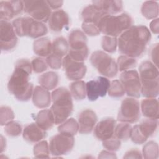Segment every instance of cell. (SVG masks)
Listing matches in <instances>:
<instances>
[{"instance_id": "6da1fadb", "label": "cell", "mask_w": 159, "mask_h": 159, "mask_svg": "<svg viewBox=\"0 0 159 159\" xmlns=\"http://www.w3.org/2000/svg\"><path fill=\"white\" fill-rule=\"evenodd\" d=\"M151 37V33L146 26L132 25L119 36V51L132 58L140 57L145 53Z\"/></svg>"}, {"instance_id": "7a4b0ae2", "label": "cell", "mask_w": 159, "mask_h": 159, "mask_svg": "<svg viewBox=\"0 0 159 159\" xmlns=\"http://www.w3.org/2000/svg\"><path fill=\"white\" fill-rule=\"evenodd\" d=\"M30 73L27 70L14 66L7 83V89L19 101H27L32 96L34 86L29 81Z\"/></svg>"}, {"instance_id": "3957f363", "label": "cell", "mask_w": 159, "mask_h": 159, "mask_svg": "<svg viewBox=\"0 0 159 159\" xmlns=\"http://www.w3.org/2000/svg\"><path fill=\"white\" fill-rule=\"evenodd\" d=\"M52 105L50 110L54 117L55 124L60 125L66 120L73 110L72 96L68 89L64 87L55 89L51 94Z\"/></svg>"}, {"instance_id": "277c9868", "label": "cell", "mask_w": 159, "mask_h": 159, "mask_svg": "<svg viewBox=\"0 0 159 159\" xmlns=\"http://www.w3.org/2000/svg\"><path fill=\"white\" fill-rule=\"evenodd\" d=\"M133 25V19L127 13L117 16L106 15L101 19L97 26L105 35L117 37Z\"/></svg>"}, {"instance_id": "5b68a950", "label": "cell", "mask_w": 159, "mask_h": 159, "mask_svg": "<svg viewBox=\"0 0 159 159\" xmlns=\"http://www.w3.org/2000/svg\"><path fill=\"white\" fill-rule=\"evenodd\" d=\"M12 26L17 35L39 39L48 32L46 25L30 17H19L12 21Z\"/></svg>"}, {"instance_id": "8992f818", "label": "cell", "mask_w": 159, "mask_h": 159, "mask_svg": "<svg viewBox=\"0 0 159 159\" xmlns=\"http://www.w3.org/2000/svg\"><path fill=\"white\" fill-rule=\"evenodd\" d=\"M89 61L98 73L106 78H113L117 75L119 70L117 63L109 55L103 51L94 52L90 57Z\"/></svg>"}, {"instance_id": "52a82bcc", "label": "cell", "mask_w": 159, "mask_h": 159, "mask_svg": "<svg viewBox=\"0 0 159 159\" xmlns=\"http://www.w3.org/2000/svg\"><path fill=\"white\" fill-rule=\"evenodd\" d=\"M140 114L139 101L134 98H126L122 101L117 118L119 122L132 124L139 120Z\"/></svg>"}, {"instance_id": "ba28073f", "label": "cell", "mask_w": 159, "mask_h": 159, "mask_svg": "<svg viewBox=\"0 0 159 159\" xmlns=\"http://www.w3.org/2000/svg\"><path fill=\"white\" fill-rule=\"evenodd\" d=\"M24 11L32 19L45 23L48 22L51 14V8L47 1H23Z\"/></svg>"}, {"instance_id": "9c48e42d", "label": "cell", "mask_w": 159, "mask_h": 159, "mask_svg": "<svg viewBox=\"0 0 159 159\" xmlns=\"http://www.w3.org/2000/svg\"><path fill=\"white\" fill-rule=\"evenodd\" d=\"M74 145L73 136L60 133L53 135L48 143L50 152L55 157L67 155L72 150Z\"/></svg>"}, {"instance_id": "30bf717a", "label": "cell", "mask_w": 159, "mask_h": 159, "mask_svg": "<svg viewBox=\"0 0 159 159\" xmlns=\"http://www.w3.org/2000/svg\"><path fill=\"white\" fill-rule=\"evenodd\" d=\"M120 81L128 96L134 98L140 97L142 84L137 71L130 70L122 72L120 75Z\"/></svg>"}, {"instance_id": "8fae6325", "label": "cell", "mask_w": 159, "mask_h": 159, "mask_svg": "<svg viewBox=\"0 0 159 159\" xmlns=\"http://www.w3.org/2000/svg\"><path fill=\"white\" fill-rule=\"evenodd\" d=\"M111 84L110 80L104 76H98L86 83V91L88 99L94 101L99 97L106 95Z\"/></svg>"}, {"instance_id": "7c38bea8", "label": "cell", "mask_w": 159, "mask_h": 159, "mask_svg": "<svg viewBox=\"0 0 159 159\" xmlns=\"http://www.w3.org/2000/svg\"><path fill=\"white\" fill-rule=\"evenodd\" d=\"M18 39L12 24L8 21L0 22V45L1 52H8L17 45Z\"/></svg>"}, {"instance_id": "4fadbf2b", "label": "cell", "mask_w": 159, "mask_h": 159, "mask_svg": "<svg viewBox=\"0 0 159 159\" xmlns=\"http://www.w3.org/2000/svg\"><path fill=\"white\" fill-rule=\"evenodd\" d=\"M62 66L65 71L66 78L71 81L81 80L84 77L87 71L84 61L74 60L68 55L63 58Z\"/></svg>"}, {"instance_id": "5bb4252c", "label": "cell", "mask_w": 159, "mask_h": 159, "mask_svg": "<svg viewBox=\"0 0 159 159\" xmlns=\"http://www.w3.org/2000/svg\"><path fill=\"white\" fill-rule=\"evenodd\" d=\"M24 10L22 1H1L0 19L1 20L8 21L19 15Z\"/></svg>"}, {"instance_id": "9a60e30c", "label": "cell", "mask_w": 159, "mask_h": 159, "mask_svg": "<svg viewBox=\"0 0 159 159\" xmlns=\"http://www.w3.org/2000/svg\"><path fill=\"white\" fill-rule=\"evenodd\" d=\"M116 121L112 117H107L100 120L94 128V135L101 141H104L114 135Z\"/></svg>"}, {"instance_id": "2e32d148", "label": "cell", "mask_w": 159, "mask_h": 159, "mask_svg": "<svg viewBox=\"0 0 159 159\" xmlns=\"http://www.w3.org/2000/svg\"><path fill=\"white\" fill-rule=\"evenodd\" d=\"M98 121L96 114L91 109H86L82 111L78 116V132L81 134L91 133Z\"/></svg>"}, {"instance_id": "e0dca14e", "label": "cell", "mask_w": 159, "mask_h": 159, "mask_svg": "<svg viewBox=\"0 0 159 159\" xmlns=\"http://www.w3.org/2000/svg\"><path fill=\"white\" fill-rule=\"evenodd\" d=\"M50 30L54 32H61L69 25V16L63 9H58L52 12L48 20Z\"/></svg>"}, {"instance_id": "ac0fdd59", "label": "cell", "mask_w": 159, "mask_h": 159, "mask_svg": "<svg viewBox=\"0 0 159 159\" xmlns=\"http://www.w3.org/2000/svg\"><path fill=\"white\" fill-rule=\"evenodd\" d=\"M47 135L46 131L42 129L36 123L27 125L22 132L24 139L30 143H37L45 139Z\"/></svg>"}, {"instance_id": "d6986e66", "label": "cell", "mask_w": 159, "mask_h": 159, "mask_svg": "<svg viewBox=\"0 0 159 159\" xmlns=\"http://www.w3.org/2000/svg\"><path fill=\"white\" fill-rule=\"evenodd\" d=\"M32 99L34 105L37 108L45 109L50 106L52 96L48 90L40 86H36L34 88Z\"/></svg>"}, {"instance_id": "ffe728a7", "label": "cell", "mask_w": 159, "mask_h": 159, "mask_svg": "<svg viewBox=\"0 0 159 159\" xmlns=\"http://www.w3.org/2000/svg\"><path fill=\"white\" fill-rule=\"evenodd\" d=\"M68 40L70 50H81L88 48L86 35L83 31L78 29H73L70 32Z\"/></svg>"}, {"instance_id": "44dd1931", "label": "cell", "mask_w": 159, "mask_h": 159, "mask_svg": "<svg viewBox=\"0 0 159 159\" xmlns=\"http://www.w3.org/2000/svg\"><path fill=\"white\" fill-rule=\"evenodd\" d=\"M106 15L107 14L93 4L84 7L81 13V17L83 22L93 23L96 25L101 19Z\"/></svg>"}, {"instance_id": "7402d4cb", "label": "cell", "mask_w": 159, "mask_h": 159, "mask_svg": "<svg viewBox=\"0 0 159 159\" xmlns=\"http://www.w3.org/2000/svg\"><path fill=\"white\" fill-rule=\"evenodd\" d=\"M92 3L97 6L107 15L115 16L121 12L123 10V2L121 1L99 0L93 1Z\"/></svg>"}, {"instance_id": "603a6c76", "label": "cell", "mask_w": 159, "mask_h": 159, "mask_svg": "<svg viewBox=\"0 0 159 159\" xmlns=\"http://www.w3.org/2000/svg\"><path fill=\"white\" fill-rule=\"evenodd\" d=\"M140 81L159 79V72L157 66L150 60L142 61L139 68Z\"/></svg>"}, {"instance_id": "cb8c5ba5", "label": "cell", "mask_w": 159, "mask_h": 159, "mask_svg": "<svg viewBox=\"0 0 159 159\" xmlns=\"http://www.w3.org/2000/svg\"><path fill=\"white\" fill-rule=\"evenodd\" d=\"M140 111L147 118L158 119V101L155 98H146L141 101Z\"/></svg>"}, {"instance_id": "d4e9b609", "label": "cell", "mask_w": 159, "mask_h": 159, "mask_svg": "<svg viewBox=\"0 0 159 159\" xmlns=\"http://www.w3.org/2000/svg\"><path fill=\"white\" fill-rule=\"evenodd\" d=\"M33 51L41 57H47L52 53V42L48 37H40L33 43Z\"/></svg>"}, {"instance_id": "484cf974", "label": "cell", "mask_w": 159, "mask_h": 159, "mask_svg": "<svg viewBox=\"0 0 159 159\" xmlns=\"http://www.w3.org/2000/svg\"><path fill=\"white\" fill-rule=\"evenodd\" d=\"M158 125V119L147 118L143 120L140 124L137 125V126L140 134L147 140L156 133Z\"/></svg>"}, {"instance_id": "4316f807", "label": "cell", "mask_w": 159, "mask_h": 159, "mask_svg": "<svg viewBox=\"0 0 159 159\" xmlns=\"http://www.w3.org/2000/svg\"><path fill=\"white\" fill-rule=\"evenodd\" d=\"M35 123L43 130H50L55 124L54 117L50 109L40 111L35 117Z\"/></svg>"}, {"instance_id": "83f0119b", "label": "cell", "mask_w": 159, "mask_h": 159, "mask_svg": "<svg viewBox=\"0 0 159 159\" xmlns=\"http://www.w3.org/2000/svg\"><path fill=\"white\" fill-rule=\"evenodd\" d=\"M38 82L43 88L50 91L54 89L59 82V76L56 72L48 71L38 78Z\"/></svg>"}, {"instance_id": "f1b7e54d", "label": "cell", "mask_w": 159, "mask_h": 159, "mask_svg": "<svg viewBox=\"0 0 159 159\" xmlns=\"http://www.w3.org/2000/svg\"><path fill=\"white\" fill-rule=\"evenodd\" d=\"M141 94L146 98H155L158 95L159 79L140 81Z\"/></svg>"}, {"instance_id": "f546056e", "label": "cell", "mask_w": 159, "mask_h": 159, "mask_svg": "<svg viewBox=\"0 0 159 159\" xmlns=\"http://www.w3.org/2000/svg\"><path fill=\"white\" fill-rule=\"evenodd\" d=\"M70 92L73 99L76 101H81L86 96V83L82 80H77L72 82L70 86Z\"/></svg>"}, {"instance_id": "4dcf8cb0", "label": "cell", "mask_w": 159, "mask_h": 159, "mask_svg": "<svg viewBox=\"0 0 159 159\" xmlns=\"http://www.w3.org/2000/svg\"><path fill=\"white\" fill-rule=\"evenodd\" d=\"M70 50L68 41L63 37H58L52 42V53L60 57H65Z\"/></svg>"}, {"instance_id": "1f68e13d", "label": "cell", "mask_w": 159, "mask_h": 159, "mask_svg": "<svg viewBox=\"0 0 159 159\" xmlns=\"http://www.w3.org/2000/svg\"><path fill=\"white\" fill-rule=\"evenodd\" d=\"M141 13L147 19H155L158 16V3L154 1H145L141 7Z\"/></svg>"}, {"instance_id": "d6a6232c", "label": "cell", "mask_w": 159, "mask_h": 159, "mask_svg": "<svg viewBox=\"0 0 159 159\" xmlns=\"http://www.w3.org/2000/svg\"><path fill=\"white\" fill-rule=\"evenodd\" d=\"M78 129V123L73 118L67 119L58 127V131L59 133L73 137L77 134Z\"/></svg>"}, {"instance_id": "836d02e7", "label": "cell", "mask_w": 159, "mask_h": 159, "mask_svg": "<svg viewBox=\"0 0 159 159\" xmlns=\"http://www.w3.org/2000/svg\"><path fill=\"white\" fill-rule=\"evenodd\" d=\"M132 127L129 123L121 122L116 125L114 135L120 140H127L131 137Z\"/></svg>"}, {"instance_id": "e575fe53", "label": "cell", "mask_w": 159, "mask_h": 159, "mask_svg": "<svg viewBox=\"0 0 159 159\" xmlns=\"http://www.w3.org/2000/svg\"><path fill=\"white\" fill-rule=\"evenodd\" d=\"M116 63L117 65L118 70L122 72L130 70L135 68L137 64L135 58L124 55L119 56L117 58Z\"/></svg>"}, {"instance_id": "d590c367", "label": "cell", "mask_w": 159, "mask_h": 159, "mask_svg": "<svg viewBox=\"0 0 159 159\" xmlns=\"http://www.w3.org/2000/svg\"><path fill=\"white\" fill-rule=\"evenodd\" d=\"M142 158L155 159L158 157V145L154 141H149L142 148Z\"/></svg>"}, {"instance_id": "8d00e7d4", "label": "cell", "mask_w": 159, "mask_h": 159, "mask_svg": "<svg viewBox=\"0 0 159 159\" xmlns=\"http://www.w3.org/2000/svg\"><path fill=\"white\" fill-rule=\"evenodd\" d=\"M34 155L37 158H49L50 150L48 143L46 140H41L37 142L33 148Z\"/></svg>"}, {"instance_id": "74e56055", "label": "cell", "mask_w": 159, "mask_h": 159, "mask_svg": "<svg viewBox=\"0 0 159 159\" xmlns=\"http://www.w3.org/2000/svg\"><path fill=\"white\" fill-rule=\"evenodd\" d=\"M107 93L110 97L118 98L122 97L125 94V91L120 80H114L111 82Z\"/></svg>"}, {"instance_id": "f35d334b", "label": "cell", "mask_w": 159, "mask_h": 159, "mask_svg": "<svg viewBox=\"0 0 159 159\" xmlns=\"http://www.w3.org/2000/svg\"><path fill=\"white\" fill-rule=\"evenodd\" d=\"M101 47L106 52L113 53L116 52L117 47V37L104 35L101 39Z\"/></svg>"}, {"instance_id": "ab89813d", "label": "cell", "mask_w": 159, "mask_h": 159, "mask_svg": "<svg viewBox=\"0 0 159 159\" xmlns=\"http://www.w3.org/2000/svg\"><path fill=\"white\" fill-rule=\"evenodd\" d=\"M22 132V126L17 122L12 120L4 125V132L9 137H18L21 134Z\"/></svg>"}, {"instance_id": "60d3db41", "label": "cell", "mask_w": 159, "mask_h": 159, "mask_svg": "<svg viewBox=\"0 0 159 159\" xmlns=\"http://www.w3.org/2000/svg\"><path fill=\"white\" fill-rule=\"evenodd\" d=\"M15 116L12 109L7 106H1L0 107V124L5 125L7 123L13 120Z\"/></svg>"}, {"instance_id": "b9f144b4", "label": "cell", "mask_w": 159, "mask_h": 159, "mask_svg": "<svg viewBox=\"0 0 159 159\" xmlns=\"http://www.w3.org/2000/svg\"><path fill=\"white\" fill-rule=\"evenodd\" d=\"M102 146L105 149L109 151L116 152L120 149L121 147V140L114 135L112 137L102 141Z\"/></svg>"}, {"instance_id": "7bdbcfd3", "label": "cell", "mask_w": 159, "mask_h": 159, "mask_svg": "<svg viewBox=\"0 0 159 159\" xmlns=\"http://www.w3.org/2000/svg\"><path fill=\"white\" fill-rule=\"evenodd\" d=\"M32 70L35 73H41L47 70L48 65L46 60L40 57H37L32 59Z\"/></svg>"}, {"instance_id": "ee69618b", "label": "cell", "mask_w": 159, "mask_h": 159, "mask_svg": "<svg viewBox=\"0 0 159 159\" xmlns=\"http://www.w3.org/2000/svg\"><path fill=\"white\" fill-rule=\"evenodd\" d=\"M67 55L74 60L84 61L88 57L89 50L88 48L81 50H73L70 49Z\"/></svg>"}, {"instance_id": "f6af8a7d", "label": "cell", "mask_w": 159, "mask_h": 159, "mask_svg": "<svg viewBox=\"0 0 159 159\" xmlns=\"http://www.w3.org/2000/svg\"><path fill=\"white\" fill-rule=\"evenodd\" d=\"M45 60L48 66L52 69L58 70L62 66V58L54 53H51L48 55Z\"/></svg>"}, {"instance_id": "bcb514c9", "label": "cell", "mask_w": 159, "mask_h": 159, "mask_svg": "<svg viewBox=\"0 0 159 159\" xmlns=\"http://www.w3.org/2000/svg\"><path fill=\"white\" fill-rule=\"evenodd\" d=\"M81 28L85 34L91 37L97 36L101 33L98 26L93 23L83 22Z\"/></svg>"}, {"instance_id": "7dc6e473", "label": "cell", "mask_w": 159, "mask_h": 159, "mask_svg": "<svg viewBox=\"0 0 159 159\" xmlns=\"http://www.w3.org/2000/svg\"><path fill=\"white\" fill-rule=\"evenodd\" d=\"M150 55L152 60V63L158 67V43L153 44L150 48Z\"/></svg>"}, {"instance_id": "c3c4849f", "label": "cell", "mask_w": 159, "mask_h": 159, "mask_svg": "<svg viewBox=\"0 0 159 159\" xmlns=\"http://www.w3.org/2000/svg\"><path fill=\"white\" fill-rule=\"evenodd\" d=\"M124 158H142V155L137 148H132L127 151L123 157Z\"/></svg>"}, {"instance_id": "681fc988", "label": "cell", "mask_w": 159, "mask_h": 159, "mask_svg": "<svg viewBox=\"0 0 159 159\" xmlns=\"http://www.w3.org/2000/svg\"><path fill=\"white\" fill-rule=\"evenodd\" d=\"M116 153L109 150H102L98 156V158H116Z\"/></svg>"}, {"instance_id": "f907efd6", "label": "cell", "mask_w": 159, "mask_h": 159, "mask_svg": "<svg viewBox=\"0 0 159 159\" xmlns=\"http://www.w3.org/2000/svg\"><path fill=\"white\" fill-rule=\"evenodd\" d=\"M47 2L51 9L55 10L59 9L63 4V1H47Z\"/></svg>"}, {"instance_id": "816d5d0a", "label": "cell", "mask_w": 159, "mask_h": 159, "mask_svg": "<svg viewBox=\"0 0 159 159\" xmlns=\"http://www.w3.org/2000/svg\"><path fill=\"white\" fill-rule=\"evenodd\" d=\"M159 19L158 18L153 19L150 24V28L151 31L155 34H158L159 32Z\"/></svg>"}, {"instance_id": "f5cc1de1", "label": "cell", "mask_w": 159, "mask_h": 159, "mask_svg": "<svg viewBox=\"0 0 159 159\" xmlns=\"http://www.w3.org/2000/svg\"><path fill=\"white\" fill-rule=\"evenodd\" d=\"M6 139H4L2 135H1V152L2 153L4 149L6 148Z\"/></svg>"}]
</instances>
